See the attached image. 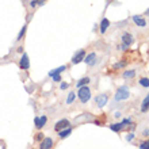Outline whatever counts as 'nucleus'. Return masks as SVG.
Instances as JSON below:
<instances>
[{"mask_svg":"<svg viewBox=\"0 0 149 149\" xmlns=\"http://www.w3.org/2000/svg\"><path fill=\"white\" fill-rule=\"evenodd\" d=\"M77 98L81 103H87L91 99V90L88 88V86H83L79 88L77 91Z\"/></svg>","mask_w":149,"mask_h":149,"instance_id":"1","label":"nucleus"},{"mask_svg":"<svg viewBox=\"0 0 149 149\" xmlns=\"http://www.w3.org/2000/svg\"><path fill=\"white\" fill-rule=\"evenodd\" d=\"M129 96H130L129 88H127L126 86H122V87H119V88L117 90L114 99H115V102H122V100H126V99H129Z\"/></svg>","mask_w":149,"mask_h":149,"instance_id":"2","label":"nucleus"},{"mask_svg":"<svg viewBox=\"0 0 149 149\" xmlns=\"http://www.w3.org/2000/svg\"><path fill=\"white\" fill-rule=\"evenodd\" d=\"M95 102H96V106H98L99 109H103V107L107 104V102H109V95L107 94L98 95V96L95 98Z\"/></svg>","mask_w":149,"mask_h":149,"instance_id":"3","label":"nucleus"},{"mask_svg":"<svg viewBox=\"0 0 149 149\" xmlns=\"http://www.w3.org/2000/svg\"><path fill=\"white\" fill-rule=\"evenodd\" d=\"M84 57H86V50L84 49H80L79 52L74 53V56L72 57V64H80L81 61H84Z\"/></svg>","mask_w":149,"mask_h":149,"instance_id":"4","label":"nucleus"},{"mask_svg":"<svg viewBox=\"0 0 149 149\" xmlns=\"http://www.w3.org/2000/svg\"><path fill=\"white\" fill-rule=\"evenodd\" d=\"M19 67H20V69H24V71H27L29 68H30V60H29L27 53H23L22 58H20Z\"/></svg>","mask_w":149,"mask_h":149,"instance_id":"5","label":"nucleus"},{"mask_svg":"<svg viewBox=\"0 0 149 149\" xmlns=\"http://www.w3.org/2000/svg\"><path fill=\"white\" fill-rule=\"evenodd\" d=\"M122 45H123V46H130V45H132V43L134 42V38H133V36H132V34H129V33H123V34H122Z\"/></svg>","mask_w":149,"mask_h":149,"instance_id":"6","label":"nucleus"},{"mask_svg":"<svg viewBox=\"0 0 149 149\" xmlns=\"http://www.w3.org/2000/svg\"><path fill=\"white\" fill-rule=\"evenodd\" d=\"M84 61H86V64L88 65V67H92V65H95V63H96V53H90L88 56H86L84 57Z\"/></svg>","mask_w":149,"mask_h":149,"instance_id":"7","label":"nucleus"},{"mask_svg":"<svg viewBox=\"0 0 149 149\" xmlns=\"http://www.w3.org/2000/svg\"><path fill=\"white\" fill-rule=\"evenodd\" d=\"M46 122H47L46 115H42L41 118L37 117L36 119H34V123H36V127H37V129H42L43 126L46 125Z\"/></svg>","mask_w":149,"mask_h":149,"instance_id":"8","label":"nucleus"},{"mask_svg":"<svg viewBox=\"0 0 149 149\" xmlns=\"http://www.w3.org/2000/svg\"><path fill=\"white\" fill-rule=\"evenodd\" d=\"M132 19H133V22L137 24L138 27H145V26H146V20L144 19L142 16H140V15H133V16H132Z\"/></svg>","mask_w":149,"mask_h":149,"instance_id":"9","label":"nucleus"},{"mask_svg":"<svg viewBox=\"0 0 149 149\" xmlns=\"http://www.w3.org/2000/svg\"><path fill=\"white\" fill-rule=\"evenodd\" d=\"M68 126H69V121H68V119H61V121H58L54 125V130L56 132H60V130L65 129V127H68Z\"/></svg>","mask_w":149,"mask_h":149,"instance_id":"10","label":"nucleus"},{"mask_svg":"<svg viewBox=\"0 0 149 149\" xmlns=\"http://www.w3.org/2000/svg\"><path fill=\"white\" fill-rule=\"evenodd\" d=\"M125 122L121 121V122H117V123H113V125H110V129L113 130V132H121V130H123V127H125Z\"/></svg>","mask_w":149,"mask_h":149,"instance_id":"11","label":"nucleus"},{"mask_svg":"<svg viewBox=\"0 0 149 149\" xmlns=\"http://www.w3.org/2000/svg\"><path fill=\"white\" fill-rule=\"evenodd\" d=\"M53 148V140L49 137L43 138V141L41 142V149H50Z\"/></svg>","mask_w":149,"mask_h":149,"instance_id":"12","label":"nucleus"},{"mask_svg":"<svg viewBox=\"0 0 149 149\" xmlns=\"http://www.w3.org/2000/svg\"><path fill=\"white\" fill-rule=\"evenodd\" d=\"M99 26H100V33L103 34V33H106V30L109 29V26H110V20L107 19V18H103Z\"/></svg>","mask_w":149,"mask_h":149,"instance_id":"13","label":"nucleus"},{"mask_svg":"<svg viewBox=\"0 0 149 149\" xmlns=\"http://www.w3.org/2000/svg\"><path fill=\"white\" fill-rule=\"evenodd\" d=\"M149 110V94L145 96V99L141 103V113H146Z\"/></svg>","mask_w":149,"mask_h":149,"instance_id":"14","label":"nucleus"},{"mask_svg":"<svg viewBox=\"0 0 149 149\" xmlns=\"http://www.w3.org/2000/svg\"><path fill=\"white\" fill-rule=\"evenodd\" d=\"M71 133H72V129L69 127V126H68V127H65V129L60 130V132H58V136H60V138H67Z\"/></svg>","mask_w":149,"mask_h":149,"instance_id":"15","label":"nucleus"},{"mask_svg":"<svg viewBox=\"0 0 149 149\" xmlns=\"http://www.w3.org/2000/svg\"><path fill=\"white\" fill-rule=\"evenodd\" d=\"M122 76H123V79H125V80L133 79L134 76H136V71H134V69H127V71L123 72V74H122Z\"/></svg>","mask_w":149,"mask_h":149,"instance_id":"16","label":"nucleus"},{"mask_svg":"<svg viewBox=\"0 0 149 149\" xmlns=\"http://www.w3.org/2000/svg\"><path fill=\"white\" fill-rule=\"evenodd\" d=\"M90 81H91L90 77H83V79H80V80L76 83V87H77V88H80V87H83V86H88V84H90Z\"/></svg>","mask_w":149,"mask_h":149,"instance_id":"17","label":"nucleus"},{"mask_svg":"<svg viewBox=\"0 0 149 149\" xmlns=\"http://www.w3.org/2000/svg\"><path fill=\"white\" fill-rule=\"evenodd\" d=\"M65 69H67V67H65V65H63V67H60V68H56V69H53V71L49 72V76L52 77L53 74H58V73H61V72H64Z\"/></svg>","mask_w":149,"mask_h":149,"instance_id":"18","label":"nucleus"},{"mask_svg":"<svg viewBox=\"0 0 149 149\" xmlns=\"http://www.w3.org/2000/svg\"><path fill=\"white\" fill-rule=\"evenodd\" d=\"M74 98H76V95H74L73 91H71L69 94H68V99H67V104H72L74 100Z\"/></svg>","mask_w":149,"mask_h":149,"instance_id":"19","label":"nucleus"},{"mask_svg":"<svg viewBox=\"0 0 149 149\" xmlns=\"http://www.w3.org/2000/svg\"><path fill=\"white\" fill-rule=\"evenodd\" d=\"M26 29H27V24H24L23 27H22V30L19 31V34H18V37H16V41H20V39L23 38L24 33H26Z\"/></svg>","mask_w":149,"mask_h":149,"instance_id":"20","label":"nucleus"},{"mask_svg":"<svg viewBox=\"0 0 149 149\" xmlns=\"http://www.w3.org/2000/svg\"><path fill=\"white\" fill-rule=\"evenodd\" d=\"M140 86L148 88V87H149V79L148 77H141V79H140Z\"/></svg>","mask_w":149,"mask_h":149,"instance_id":"21","label":"nucleus"},{"mask_svg":"<svg viewBox=\"0 0 149 149\" xmlns=\"http://www.w3.org/2000/svg\"><path fill=\"white\" fill-rule=\"evenodd\" d=\"M140 148L141 149H149V140L145 141V142H141V144H140Z\"/></svg>","mask_w":149,"mask_h":149,"instance_id":"22","label":"nucleus"},{"mask_svg":"<svg viewBox=\"0 0 149 149\" xmlns=\"http://www.w3.org/2000/svg\"><path fill=\"white\" fill-rule=\"evenodd\" d=\"M52 77H53V80H54V81H61V76H60V73L58 74H53Z\"/></svg>","mask_w":149,"mask_h":149,"instance_id":"23","label":"nucleus"},{"mask_svg":"<svg viewBox=\"0 0 149 149\" xmlns=\"http://www.w3.org/2000/svg\"><path fill=\"white\" fill-rule=\"evenodd\" d=\"M68 87H69V84H68V83H61V86H60V90H67Z\"/></svg>","mask_w":149,"mask_h":149,"instance_id":"24","label":"nucleus"},{"mask_svg":"<svg viewBox=\"0 0 149 149\" xmlns=\"http://www.w3.org/2000/svg\"><path fill=\"white\" fill-rule=\"evenodd\" d=\"M125 67V63H118V64H115V65H114V68H115V69H118V68H123Z\"/></svg>","mask_w":149,"mask_h":149,"instance_id":"25","label":"nucleus"},{"mask_svg":"<svg viewBox=\"0 0 149 149\" xmlns=\"http://www.w3.org/2000/svg\"><path fill=\"white\" fill-rule=\"evenodd\" d=\"M134 138V133H130L129 136H127V137H126V140H127V141H132V140H133Z\"/></svg>","mask_w":149,"mask_h":149,"instance_id":"26","label":"nucleus"},{"mask_svg":"<svg viewBox=\"0 0 149 149\" xmlns=\"http://www.w3.org/2000/svg\"><path fill=\"white\" fill-rule=\"evenodd\" d=\"M142 136H146V137H148V136H149V129L144 130V132H142Z\"/></svg>","mask_w":149,"mask_h":149,"instance_id":"27","label":"nucleus"},{"mask_svg":"<svg viewBox=\"0 0 149 149\" xmlns=\"http://www.w3.org/2000/svg\"><path fill=\"white\" fill-rule=\"evenodd\" d=\"M41 138H43L42 133H38V136H37V140H41Z\"/></svg>","mask_w":149,"mask_h":149,"instance_id":"28","label":"nucleus"},{"mask_svg":"<svg viewBox=\"0 0 149 149\" xmlns=\"http://www.w3.org/2000/svg\"><path fill=\"white\" fill-rule=\"evenodd\" d=\"M115 117L119 118V117H121V113H119V111H117V113H115Z\"/></svg>","mask_w":149,"mask_h":149,"instance_id":"29","label":"nucleus"}]
</instances>
